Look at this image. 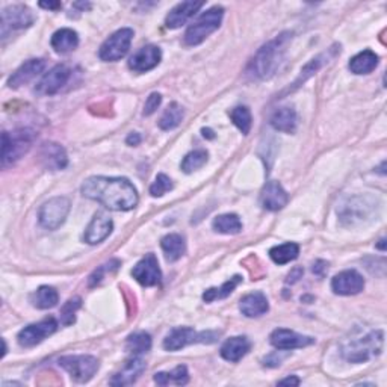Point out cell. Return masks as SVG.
Here are the masks:
<instances>
[{
	"instance_id": "15",
	"label": "cell",
	"mask_w": 387,
	"mask_h": 387,
	"mask_svg": "<svg viewBox=\"0 0 387 387\" xmlns=\"http://www.w3.org/2000/svg\"><path fill=\"white\" fill-rule=\"evenodd\" d=\"M271 345L281 351H288V349H296V348H304L309 347L315 342L314 338L310 336H303L296 331L288 330V329H277L274 330L271 334Z\"/></svg>"
},
{
	"instance_id": "46",
	"label": "cell",
	"mask_w": 387,
	"mask_h": 387,
	"mask_svg": "<svg viewBox=\"0 0 387 387\" xmlns=\"http://www.w3.org/2000/svg\"><path fill=\"white\" fill-rule=\"evenodd\" d=\"M126 143H128L129 145H138L141 143V135L138 132H132L130 135L126 138Z\"/></svg>"
},
{
	"instance_id": "35",
	"label": "cell",
	"mask_w": 387,
	"mask_h": 387,
	"mask_svg": "<svg viewBox=\"0 0 387 387\" xmlns=\"http://www.w3.org/2000/svg\"><path fill=\"white\" fill-rule=\"evenodd\" d=\"M185 117L183 108L178 105V103H171V105L165 109V113L162 114L159 120V128L162 130H171L176 129L178 124L182 123Z\"/></svg>"
},
{
	"instance_id": "5",
	"label": "cell",
	"mask_w": 387,
	"mask_h": 387,
	"mask_svg": "<svg viewBox=\"0 0 387 387\" xmlns=\"http://www.w3.org/2000/svg\"><path fill=\"white\" fill-rule=\"evenodd\" d=\"M35 133L29 129L17 130L14 133L3 132L2 135V165L8 167L17 162L21 156L31 150Z\"/></svg>"
},
{
	"instance_id": "13",
	"label": "cell",
	"mask_w": 387,
	"mask_h": 387,
	"mask_svg": "<svg viewBox=\"0 0 387 387\" xmlns=\"http://www.w3.org/2000/svg\"><path fill=\"white\" fill-rule=\"evenodd\" d=\"M132 275H133V279H135L139 285H143V286L150 288V286L159 285L162 274H161L158 259H156L153 253H150V255H147L144 259L139 260L137 266L132 270Z\"/></svg>"
},
{
	"instance_id": "6",
	"label": "cell",
	"mask_w": 387,
	"mask_h": 387,
	"mask_svg": "<svg viewBox=\"0 0 387 387\" xmlns=\"http://www.w3.org/2000/svg\"><path fill=\"white\" fill-rule=\"evenodd\" d=\"M218 333L212 331H203L197 333L194 329L189 327H178V329H173L168 334L167 338L163 339V348L167 351H178V349L185 348L186 345L191 344H212L218 339Z\"/></svg>"
},
{
	"instance_id": "11",
	"label": "cell",
	"mask_w": 387,
	"mask_h": 387,
	"mask_svg": "<svg viewBox=\"0 0 387 387\" xmlns=\"http://www.w3.org/2000/svg\"><path fill=\"white\" fill-rule=\"evenodd\" d=\"M58 329V322L55 318H46L43 321L31 324L25 327L23 330L19 333V344L25 348H31L41 344V342L49 338L50 334H54Z\"/></svg>"
},
{
	"instance_id": "32",
	"label": "cell",
	"mask_w": 387,
	"mask_h": 387,
	"mask_svg": "<svg viewBox=\"0 0 387 387\" xmlns=\"http://www.w3.org/2000/svg\"><path fill=\"white\" fill-rule=\"evenodd\" d=\"M298 255H300V247L294 242L281 244V245H277V247H272L270 250L271 259L279 265H286L289 262H292V260L298 257Z\"/></svg>"
},
{
	"instance_id": "18",
	"label": "cell",
	"mask_w": 387,
	"mask_h": 387,
	"mask_svg": "<svg viewBox=\"0 0 387 387\" xmlns=\"http://www.w3.org/2000/svg\"><path fill=\"white\" fill-rule=\"evenodd\" d=\"M161 49L156 46L141 47L137 54L129 59V69L135 73H145L153 70L161 62Z\"/></svg>"
},
{
	"instance_id": "37",
	"label": "cell",
	"mask_w": 387,
	"mask_h": 387,
	"mask_svg": "<svg viewBox=\"0 0 387 387\" xmlns=\"http://www.w3.org/2000/svg\"><path fill=\"white\" fill-rule=\"evenodd\" d=\"M230 118L235 123V126L239 129L244 135H248L251 130V124H253V118H251V113L247 106H237L235 108L232 113H230Z\"/></svg>"
},
{
	"instance_id": "38",
	"label": "cell",
	"mask_w": 387,
	"mask_h": 387,
	"mask_svg": "<svg viewBox=\"0 0 387 387\" xmlns=\"http://www.w3.org/2000/svg\"><path fill=\"white\" fill-rule=\"evenodd\" d=\"M330 55H331V51H329V54H322V55H319L318 58L312 59V61L301 70L300 78L296 79V82L294 84V88L300 86V85L304 84V82H306L307 79H310L312 76H314V74H316V71H318L319 69H321V67L325 64V61H329Z\"/></svg>"
},
{
	"instance_id": "48",
	"label": "cell",
	"mask_w": 387,
	"mask_h": 387,
	"mask_svg": "<svg viewBox=\"0 0 387 387\" xmlns=\"http://www.w3.org/2000/svg\"><path fill=\"white\" fill-rule=\"evenodd\" d=\"M41 8H46V10H59L62 6L61 2H40Z\"/></svg>"
},
{
	"instance_id": "3",
	"label": "cell",
	"mask_w": 387,
	"mask_h": 387,
	"mask_svg": "<svg viewBox=\"0 0 387 387\" xmlns=\"http://www.w3.org/2000/svg\"><path fill=\"white\" fill-rule=\"evenodd\" d=\"M383 347L384 333L382 330H374L363 338L348 340L342 347V355L351 363H363L382 354Z\"/></svg>"
},
{
	"instance_id": "21",
	"label": "cell",
	"mask_w": 387,
	"mask_h": 387,
	"mask_svg": "<svg viewBox=\"0 0 387 387\" xmlns=\"http://www.w3.org/2000/svg\"><path fill=\"white\" fill-rule=\"evenodd\" d=\"M40 159L44 168L51 171L64 169L67 167V163H69V158H67L64 147L56 143L43 144L40 150Z\"/></svg>"
},
{
	"instance_id": "27",
	"label": "cell",
	"mask_w": 387,
	"mask_h": 387,
	"mask_svg": "<svg viewBox=\"0 0 387 387\" xmlns=\"http://www.w3.org/2000/svg\"><path fill=\"white\" fill-rule=\"evenodd\" d=\"M296 124H298V118H296L294 108H280L271 117V126L279 132L294 133L296 130Z\"/></svg>"
},
{
	"instance_id": "9",
	"label": "cell",
	"mask_w": 387,
	"mask_h": 387,
	"mask_svg": "<svg viewBox=\"0 0 387 387\" xmlns=\"http://www.w3.org/2000/svg\"><path fill=\"white\" fill-rule=\"evenodd\" d=\"M71 203L69 198L65 197H55L44 203L38 213V221L41 227L47 230H56L64 224L70 213Z\"/></svg>"
},
{
	"instance_id": "40",
	"label": "cell",
	"mask_w": 387,
	"mask_h": 387,
	"mask_svg": "<svg viewBox=\"0 0 387 387\" xmlns=\"http://www.w3.org/2000/svg\"><path fill=\"white\" fill-rule=\"evenodd\" d=\"M80 306H82V300L79 296H74V298H70L67 301L61 309V324L71 325L74 321H76V312L80 309Z\"/></svg>"
},
{
	"instance_id": "50",
	"label": "cell",
	"mask_w": 387,
	"mask_h": 387,
	"mask_svg": "<svg viewBox=\"0 0 387 387\" xmlns=\"http://www.w3.org/2000/svg\"><path fill=\"white\" fill-rule=\"evenodd\" d=\"M384 242H386L384 239L379 241V244H378V248H379V250H384Z\"/></svg>"
},
{
	"instance_id": "23",
	"label": "cell",
	"mask_w": 387,
	"mask_h": 387,
	"mask_svg": "<svg viewBox=\"0 0 387 387\" xmlns=\"http://www.w3.org/2000/svg\"><path fill=\"white\" fill-rule=\"evenodd\" d=\"M145 369V363L143 359H139V355H133V359L124 364V368L117 372V374L110 379L113 386H130L137 382Z\"/></svg>"
},
{
	"instance_id": "36",
	"label": "cell",
	"mask_w": 387,
	"mask_h": 387,
	"mask_svg": "<svg viewBox=\"0 0 387 387\" xmlns=\"http://www.w3.org/2000/svg\"><path fill=\"white\" fill-rule=\"evenodd\" d=\"M241 281H242V279L239 277V275H235L233 279H230L228 281H226L221 288L207 289L206 292L203 294V300L206 303H212V301H217V300L227 298V296L233 292V290L236 289V286L239 285Z\"/></svg>"
},
{
	"instance_id": "16",
	"label": "cell",
	"mask_w": 387,
	"mask_h": 387,
	"mask_svg": "<svg viewBox=\"0 0 387 387\" xmlns=\"http://www.w3.org/2000/svg\"><path fill=\"white\" fill-rule=\"evenodd\" d=\"M368 202L369 198L366 197H355L349 200L348 204L344 206V211H342V220L348 221L351 226L355 224V222H363L364 220H368L377 207L375 202Z\"/></svg>"
},
{
	"instance_id": "39",
	"label": "cell",
	"mask_w": 387,
	"mask_h": 387,
	"mask_svg": "<svg viewBox=\"0 0 387 387\" xmlns=\"http://www.w3.org/2000/svg\"><path fill=\"white\" fill-rule=\"evenodd\" d=\"M207 162V152L206 150H194L185 156V159L182 161V169L183 173L189 174L194 173L196 169L202 168L204 163Z\"/></svg>"
},
{
	"instance_id": "31",
	"label": "cell",
	"mask_w": 387,
	"mask_h": 387,
	"mask_svg": "<svg viewBox=\"0 0 387 387\" xmlns=\"http://www.w3.org/2000/svg\"><path fill=\"white\" fill-rule=\"evenodd\" d=\"M154 382L159 386H168V384H176V386H185L189 382V374L186 366H177L169 372H158L154 375Z\"/></svg>"
},
{
	"instance_id": "1",
	"label": "cell",
	"mask_w": 387,
	"mask_h": 387,
	"mask_svg": "<svg viewBox=\"0 0 387 387\" xmlns=\"http://www.w3.org/2000/svg\"><path fill=\"white\" fill-rule=\"evenodd\" d=\"M82 196L110 211H132L138 204V192L124 177H89L82 185Z\"/></svg>"
},
{
	"instance_id": "26",
	"label": "cell",
	"mask_w": 387,
	"mask_h": 387,
	"mask_svg": "<svg viewBox=\"0 0 387 387\" xmlns=\"http://www.w3.org/2000/svg\"><path fill=\"white\" fill-rule=\"evenodd\" d=\"M51 47L56 51V54H70L74 49L79 46V36L78 34L73 31V29H59L51 36Z\"/></svg>"
},
{
	"instance_id": "43",
	"label": "cell",
	"mask_w": 387,
	"mask_h": 387,
	"mask_svg": "<svg viewBox=\"0 0 387 387\" xmlns=\"http://www.w3.org/2000/svg\"><path fill=\"white\" fill-rule=\"evenodd\" d=\"M161 103H162V95L159 93H153L148 95V99L145 102V105H144V115L148 117V115H152L154 114L156 110H158V108L161 106Z\"/></svg>"
},
{
	"instance_id": "45",
	"label": "cell",
	"mask_w": 387,
	"mask_h": 387,
	"mask_svg": "<svg viewBox=\"0 0 387 387\" xmlns=\"http://www.w3.org/2000/svg\"><path fill=\"white\" fill-rule=\"evenodd\" d=\"M325 271H327V263L322 262V260H318V262L314 265V272L318 274L319 277H322Z\"/></svg>"
},
{
	"instance_id": "4",
	"label": "cell",
	"mask_w": 387,
	"mask_h": 387,
	"mask_svg": "<svg viewBox=\"0 0 387 387\" xmlns=\"http://www.w3.org/2000/svg\"><path fill=\"white\" fill-rule=\"evenodd\" d=\"M222 17H224V10H222L221 6H213V8L203 12L196 23L191 25L188 31H186V46H198V44H202L207 36L213 34L221 26Z\"/></svg>"
},
{
	"instance_id": "2",
	"label": "cell",
	"mask_w": 387,
	"mask_h": 387,
	"mask_svg": "<svg viewBox=\"0 0 387 387\" xmlns=\"http://www.w3.org/2000/svg\"><path fill=\"white\" fill-rule=\"evenodd\" d=\"M290 40H292V34L283 32L260 47L247 69L250 76L260 80L272 78L280 69L283 59H285Z\"/></svg>"
},
{
	"instance_id": "20",
	"label": "cell",
	"mask_w": 387,
	"mask_h": 387,
	"mask_svg": "<svg viewBox=\"0 0 387 387\" xmlns=\"http://www.w3.org/2000/svg\"><path fill=\"white\" fill-rule=\"evenodd\" d=\"M204 2H182L176 5L173 10L168 12L165 19V26L168 29L182 27L191 17L196 16L200 8H203Z\"/></svg>"
},
{
	"instance_id": "47",
	"label": "cell",
	"mask_w": 387,
	"mask_h": 387,
	"mask_svg": "<svg viewBox=\"0 0 387 387\" xmlns=\"http://www.w3.org/2000/svg\"><path fill=\"white\" fill-rule=\"evenodd\" d=\"M280 386H298L300 384V378H296V377H288L285 379H281V382H279Z\"/></svg>"
},
{
	"instance_id": "33",
	"label": "cell",
	"mask_w": 387,
	"mask_h": 387,
	"mask_svg": "<svg viewBox=\"0 0 387 387\" xmlns=\"http://www.w3.org/2000/svg\"><path fill=\"white\" fill-rule=\"evenodd\" d=\"M152 348V338L150 334L145 331H137L130 334L126 342V349L133 355H141L144 353H148Z\"/></svg>"
},
{
	"instance_id": "34",
	"label": "cell",
	"mask_w": 387,
	"mask_h": 387,
	"mask_svg": "<svg viewBox=\"0 0 387 387\" xmlns=\"http://www.w3.org/2000/svg\"><path fill=\"white\" fill-rule=\"evenodd\" d=\"M59 301V295L55 288L51 286H41L36 292L32 295V304L38 309H51L55 307Z\"/></svg>"
},
{
	"instance_id": "41",
	"label": "cell",
	"mask_w": 387,
	"mask_h": 387,
	"mask_svg": "<svg viewBox=\"0 0 387 387\" xmlns=\"http://www.w3.org/2000/svg\"><path fill=\"white\" fill-rule=\"evenodd\" d=\"M118 266H120V260H110V262L102 265L100 268H97V270L91 274V277H89V288H94L99 285L108 272L115 271Z\"/></svg>"
},
{
	"instance_id": "49",
	"label": "cell",
	"mask_w": 387,
	"mask_h": 387,
	"mask_svg": "<svg viewBox=\"0 0 387 387\" xmlns=\"http://www.w3.org/2000/svg\"><path fill=\"white\" fill-rule=\"evenodd\" d=\"M202 132H203V137H204V138H211V139H212V138H215L213 132H212L211 129H203Z\"/></svg>"
},
{
	"instance_id": "25",
	"label": "cell",
	"mask_w": 387,
	"mask_h": 387,
	"mask_svg": "<svg viewBox=\"0 0 387 387\" xmlns=\"http://www.w3.org/2000/svg\"><path fill=\"white\" fill-rule=\"evenodd\" d=\"M239 309L242 315L247 318H259L265 315L270 310V304H268V298L262 292H251L245 295L239 303Z\"/></svg>"
},
{
	"instance_id": "10",
	"label": "cell",
	"mask_w": 387,
	"mask_h": 387,
	"mask_svg": "<svg viewBox=\"0 0 387 387\" xmlns=\"http://www.w3.org/2000/svg\"><path fill=\"white\" fill-rule=\"evenodd\" d=\"M35 21L32 11L25 5H12L2 11V38H6L12 31L29 27Z\"/></svg>"
},
{
	"instance_id": "44",
	"label": "cell",
	"mask_w": 387,
	"mask_h": 387,
	"mask_svg": "<svg viewBox=\"0 0 387 387\" xmlns=\"http://www.w3.org/2000/svg\"><path fill=\"white\" fill-rule=\"evenodd\" d=\"M303 268H294L292 271H290V274L288 275V283H295V281H298L301 277H303Z\"/></svg>"
},
{
	"instance_id": "14",
	"label": "cell",
	"mask_w": 387,
	"mask_h": 387,
	"mask_svg": "<svg viewBox=\"0 0 387 387\" xmlns=\"http://www.w3.org/2000/svg\"><path fill=\"white\" fill-rule=\"evenodd\" d=\"M331 289L338 295H355L364 289V279L354 270L342 271L334 275L331 280Z\"/></svg>"
},
{
	"instance_id": "30",
	"label": "cell",
	"mask_w": 387,
	"mask_h": 387,
	"mask_svg": "<svg viewBox=\"0 0 387 387\" xmlns=\"http://www.w3.org/2000/svg\"><path fill=\"white\" fill-rule=\"evenodd\" d=\"M213 230L222 235H237L242 230V222L235 213L220 215L213 220Z\"/></svg>"
},
{
	"instance_id": "17",
	"label": "cell",
	"mask_w": 387,
	"mask_h": 387,
	"mask_svg": "<svg viewBox=\"0 0 387 387\" xmlns=\"http://www.w3.org/2000/svg\"><path fill=\"white\" fill-rule=\"evenodd\" d=\"M288 192L275 180L268 182L263 186L262 194H260V204H262L263 209L271 212L283 209L288 204Z\"/></svg>"
},
{
	"instance_id": "29",
	"label": "cell",
	"mask_w": 387,
	"mask_h": 387,
	"mask_svg": "<svg viewBox=\"0 0 387 387\" xmlns=\"http://www.w3.org/2000/svg\"><path fill=\"white\" fill-rule=\"evenodd\" d=\"M378 65V56L372 50H363L349 61V70L354 74H369Z\"/></svg>"
},
{
	"instance_id": "28",
	"label": "cell",
	"mask_w": 387,
	"mask_h": 387,
	"mask_svg": "<svg viewBox=\"0 0 387 387\" xmlns=\"http://www.w3.org/2000/svg\"><path fill=\"white\" fill-rule=\"evenodd\" d=\"M161 247L168 262H176V260L180 259L186 251L185 239L177 233H169L163 237L161 242Z\"/></svg>"
},
{
	"instance_id": "8",
	"label": "cell",
	"mask_w": 387,
	"mask_h": 387,
	"mask_svg": "<svg viewBox=\"0 0 387 387\" xmlns=\"http://www.w3.org/2000/svg\"><path fill=\"white\" fill-rule=\"evenodd\" d=\"M133 40V31L129 27H123L120 31L114 32L109 38L102 44L99 50V56L105 62L120 61L121 58L128 55L130 44Z\"/></svg>"
},
{
	"instance_id": "42",
	"label": "cell",
	"mask_w": 387,
	"mask_h": 387,
	"mask_svg": "<svg viewBox=\"0 0 387 387\" xmlns=\"http://www.w3.org/2000/svg\"><path fill=\"white\" fill-rule=\"evenodd\" d=\"M171 189H173V182H171V178L165 174H159L156 177L153 185L150 186V194L152 197H162Z\"/></svg>"
},
{
	"instance_id": "19",
	"label": "cell",
	"mask_w": 387,
	"mask_h": 387,
	"mask_svg": "<svg viewBox=\"0 0 387 387\" xmlns=\"http://www.w3.org/2000/svg\"><path fill=\"white\" fill-rule=\"evenodd\" d=\"M113 220H110L106 213L99 212L94 215V218L89 222L85 230V242L89 245H97L106 239V237L113 233Z\"/></svg>"
},
{
	"instance_id": "7",
	"label": "cell",
	"mask_w": 387,
	"mask_h": 387,
	"mask_svg": "<svg viewBox=\"0 0 387 387\" xmlns=\"http://www.w3.org/2000/svg\"><path fill=\"white\" fill-rule=\"evenodd\" d=\"M58 364L69 372L76 383H88L95 372L99 371L100 363L94 355H64L58 360Z\"/></svg>"
},
{
	"instance_id": "12",
	"label": "cell",
	"mask_w": 387,
	"mask_h": 387,
	"mask_svg": "<svg viewBox=\"0 0 387 387\" xmlns=\"http://www.w3.org/2000/svg\"><path fill=\"white\" fill-rule=\"evenodd\" d=\"M70 76H71V70L69 67L59 64L54 67L49 73L44 74L43 79L38 82V85H36L35 91L41 95H54L58 91H61V89L67 85Z\"/></svg>"
},
{
	"instance_id": "22",
	"label": "cell",
	"mask_w": 387,
	"mask_h": 387,
	"mask_svg": "<svg viewBox=\"0 0 387 387\" xmlns=\"http://www.w3.org/2000/svg\"><path fill=\"white\" fill-rule=\"evenodd\" d=\"M46 69V61L44 59H29L20 69L12 74L8 80L10 88H20L21 85H26L27 82H31L38 76L40 73Z\"/></svg>"
},
{
	"instance_id": "24",
	"label": "cell",
	"mask_w": 387,
	"mask_h": 387,
	"mask_svg": "<svg viewBox=\"0 0 387 387\" xmlns=\"http://www.w3.org/2000/svg\"><path fill=\"white\" fill-rule=\"evenodd\" d=\"M251 349V342L245 336H235L224 342L221 347V357L227 362H239L248 354Z\"/></svg>"
}]
</instances>
